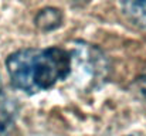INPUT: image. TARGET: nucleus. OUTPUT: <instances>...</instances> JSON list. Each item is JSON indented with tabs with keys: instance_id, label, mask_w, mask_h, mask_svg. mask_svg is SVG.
I'll use <instances>...</instances> for the list:
<instances>
[{
	"instance_id": "obj_6",
	"label": "nucleus",
	"mask_w": 146,
	"mask_h": 136,
	"mask_svg": "<svg viewBox=\"0 0 146 136\" xmlns=\"http://www.w3.org/2000/svg\"><path fill=\"white\" fill-rule=\"evenodd\" d=\"M132 90H133V92H135L141 99L146 101V71L141 77H138V78L133 81Z\"/></svg>"
},
{
	"instance_id": "obj_4",
	"label": "nucleus",
	"mask_w": 146,
	"mask_h": 136,
	"mask_svg": "<svg viewBox=\"0 0 146 136\" xmlns=\"http://www.w3.org/2000/svg\"><path fill=\"white\" fill-rule=\"evenodd\" d=\"M16 115H17V106L14 101L0 94V136H7L11 132Z\"/></svg>"
},
{
	"instance_id": "obj_7",
	"label": "nucleus",
	"mask_w": 146,
	"mask_h": 136,
	"mask_svg": "<svg viewBox=\"0 0 146 136\" xmlns=\"http://www.w3.org/2000/svg\"><path fill=\"white\" fill-rule=\"evenodd\" d=\"M1 88H3V82H1V77H0V94H1Z\"/></svg>"
},
{
	"instance_id": "obj_1",
	"label": "nucleus",
	"mask_w": 146,
	"mask_h": 136,
	"mask_svg": "<svg viewBox=\"0 0 146 136\" xmlns=\"http://www.w3.org/2000/svg\"><path fill=\"white\" fill-rule=\"evenodd\" d=\"M6 67L16 90L37 94L52 88L71 74V55L60 47L23 48L7 57Z\"/></svg>"
},
{
	"instance_id": "obj_3",
	"label": "nucleus",
	"mask_w": 146,
	"mask_h": 136,
	"mask_svg": "<svg viewBox=\"0 0 146 136\" xmlns=\"http://www.w3.org/2000/svg\"><path fill=\"white\" fill-rule=\"evenodd\" d=\"M119 4L129 23L146 33V0H119Z\"/></svg>"
},
{
	"instance_id": "obj_5",
	"label": "nucleus",
	"mask_w": 146,
	"mask_h": 136,
	"mask_svg": "<svg viewBox=\"0 0 146 136\" xmlns=\"http://www.w3.org/2000/svg\"><path fill=\"white\" fill-rule=\"evenodd\" d=\"M62 20H64V16L61 10L55 7H46L37 13L34 23L37 29L41 31H52L62 24Z\"/></svg>"
},
{
	"instance_id": "obj_2",
	"label": "nucleus",
	"mask_w": 146,
	"mask_h": 136,
	"mask_svg": "<svg viewBox=\"0 0 146 136\" xmlns=\"http://www.w3.org/2000/svg\"><path fill=\"white\" fill-rule=\"evenodd\" d=\"M70 55H71V67L72 65L78 67L84 75H88L90 82L98 84L99 81L105 80L109 70V64L105 54L98 47L88 43L77 41L72 45Z\"/></svg>"
},
{
	"instance_id": "obj_8",
	"label": "nucleus",
	"mask_w": 146,
	"mask_h": 136,
	"mask_svg": "<svg viewBox=\"0 0 146 136\" xmlns=\"http://www.w3.org/2000/svg\"><path fill=\"white\" fill-rule=\"evenodd\" d=\"M128 136H132V135H128Z\"/></svg>"
}]
</instances>
